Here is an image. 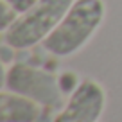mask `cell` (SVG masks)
<instances>
[{"label": "cell", "mask_w": 122, "mask_h": 122, "mask_svg": "<svg viewBox=\"0 0 122 122\" xmlns=\"http://www.w3.org/2000/svg\"><path fill=\"white\" fill-rule=\"evenodd\" d=\"M106 18L104 0H76L57 27L41 41L47 52L68 57L79 52L97 32Z\"/></svg>", "instance_id": "obj_1"}, {"label": "cell", "mask_w": 122, "mask_h": 122, "mask_svg": "<svg viewBox=\"0 0 122 122\" xmlns=\"http://www.w3.org/2000/svg\"><path fill=\"white\" fill-rule=\"evenodd\" d=\"M76 0H38L27 11L20 13L2 40L13 50H23L41 43L57 27Z\"/></svg>", "instance_id": "obj_2"}, {"label": "cell", "mask_w": 122, "mask_h": 122, "mask_svg": "<svg viewBox=\"0 0 122 122\" xmlns=\"http://www.w3.org/2000/svg\"><path fill=\"white\" fill-rule=\"evenodd\" d=\"M4 88L40 102L45 108H61L65 104V90L59 77L27 63H13L5 68Z\"/></svg>", "instance_id": "obj_3"}, {"label": "cell", "mask_w": 122, "mask_h": 122, "mask_svg": "<svg viewBox=\"0 0 122 122\" xmlns=\"http://www.w3.org/2000/svg\"><path fill=\"white\" fill-rule=\"evenodd\" d=\"M106 108V90L93 79H83L72 90L54 122H97Z\"/></svg>", "instance_id": "obj_4"}, {"label": "cell", "mask_w": 122, "mask_h": 122, "mask_svg": "<svg viewBox=\"0 0 122 122\" xmlns=\"http://www.w3.org/2000/svg\"><path fill=\"white\" fill-rule=\"evenodd\" d=\"M41 104L4 88L0 93V122H38Z\"/></svg>", "instance_id": "obj_5"}, {"label": "cell", "mask_w": 122, "mask_h": 122, "mask_svg": "<svg viewBox=\"0 0 122 122\" xmlns=\"http://www.w3.org/2000/svg\"><path fill=\"white\" fill-rule=\"evenodd\" d=\"M18 15H20V13L16 11L11 4H7L5 0H2V18H0V20H2V22H0V29H2V32L7 30L9 27L15 23V20L18 18Z\"/></svg>", "instance_id": "obj_6"}, {"label": "cell", "mask_w": 122, "mask_h": 122, "mask_svg": "<svg viewBox=\"0 0 122 122\" xmlns=\"http://www.w3.org/2000/svg\"><path fill=\"white\" fill-rule=\"evenodd\" d=\"M5 2L11 4L18 13H23V11H27V9H30L38 0H5Z\"/></svg>", "instance_id": "obj_7"}]
</instances>
